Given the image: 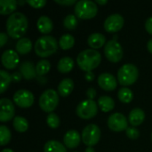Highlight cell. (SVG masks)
Listing matches in <instances>:
<instances>
[{
  "label": "cell",
  "instance_id": "cell-17",
  "mask_svg": "<svg viewBox=\"0 0 152 152\" xmlns=\"http://www.w3.org/2000/svg\"><path fill=\"white\" fill-rule=\"evenodd\" d=\"M64 145L68 149H76L80 143V134L76 130L68 131L63 137Z\"/></svg>",
  "mask_w": 152,
  "mask_h": 152
},
{
  "label": "cell",
  "instance_id": "cell-24",
  "mask_svg": "<svg viewBox=\"0 0 152 152\" xmlns=\"http://www.w3.org/2000/svg\"><path fill=\"white\" fill-rule=\"evenodd\" d=\"M98 107H100V109L103 112H110L114 109L115 102L111 97L103 95L101 96L98 100Z\"/></svg>",
  "mask_w": 152,
  "mask_h": 152
},
{
  "label": "cell",
  "instance_id": "cell-40",
  "mask_svg": "<svg viewBox=\"0 0 152 152\" xmlns=\"http://www.w3.org/2000/svg\"><path fill=\"white\" fill-rule=\"evenodd\" d=\"M7 39H8V36L6 33H4V32L0 33V46L1 47H3L6 44Z\"/></svg>",
  "mask_w": 152,
  "mask_h": 152
},
{
  "label": "cell",
  "instance_id": "cell-29",
  "mask_svg": "<svg viewBox=\"0 0 152 152\" xmlns=\"http://www.w3.org/2000/svg\"><path fill=\"white\" fill-rule=\"evenodd\" d=\"M0 79H1V86H0V94H4L9 87L12 80V75H10L7 71L2 69L0 70Z\"/></svg>",
  "mask_w": 152,
  "mask_h": 152
},
{
  "label": "cell",
  "instance_id": "cell-36",
  "mask_svg": "<svg viewBox=\"0 0 152 152\" xmlns=\"http://www.w3.org/2000/svg\"><path fill=\"white\" fill-rule=\"evenodd\" d=\"M27 4H28L33 8L39 9V8H43L46 4V1L45 0H28Z\"/></svg>",
  "mask_w": 152,
  "mask_h": 152
},
{
  "label": "cell",
  "instance_id": "cell-34",
  "mask_svg": "<svg viewBox=\"0 0 152 152\" xmlns=\"http://www.w3.org/2000/svg\"><path fill=\"white\" fill-rule=\"evenodd\" d=\"M46 123L48 125V126L52 129H56L59 127L60 126V118L57 116V114L55 113H50L47 116L46 118Z\"/></svg>",
  "mask_w": 152,
  "mask_h": 152
},
{
  "label": "cell",
  "instance_id": "cell-27",
  "mask_svg": "<svg viewBox=\"0 0 152 152\" xmlns=\"http://www.w3.org/2000/svg\"><path fill=\"white\" fill-rule=\"evenodd\" d=\"M12 126H13L14 129L17 132H19V133H24L28 128V120L25 118L17 116L13 119Z\"/></svg>",
  "mask_w": 152,
  "mask_h": 152
},
{
  "label": "cell",
  "instance_id": "cell-8",
  "mask_svg": "<svg viewBox=\"0 0 152 152\" xmlns=\"http://www.w3.org/2000/svg\"><path fill=\"white\" fill-rule=\"evenodd\" d=\"M82 141L88 147L96 145L101 139V130L98 126L90 124L86 126L82 132Z\"/></svg>",
  "mask_w": 152,
  "mask_h": 152
},
{
  "label": "cell",
  "instance_id": "cell-37",
  "mask_svg": "<svg viewBox=\"0 0 152 152\" xmlns=\"http://www.w3.org/2000/svg\"><path fill=\"white\" fill-rule=\"evenodd\" d=\"M54 2L58 4L64 5V6H70L77 3L76 0H54Z\"/></svg>",
  "mask_w": 152,
  "mask_h": 152
},
{
  "label": "cell",
  "instance_id": "cell-7",
  "mask_svg": "<svg viewBox=\"0 0 152 152\" xmlns=\"http://www.w3.org/2000/svg\"><path fill=\"white\" fill-rule=\"evenodd\" d=\"M76 113L82 119H91L98 113V105L94 100H85L77 105Z\"/></svg>",
  "mask_w": 152,
  "mask_h": 152
},
{
  "label": "cell",
  "instance_id": "cell-20",
  "mask_svg": "<svg viewBox=\"0 0 152 152\" xmlns=\"http://www.w3.org/2000/svg\"><path fill=\"white\" fill-rule=\"evenodd\" d=\"M145 119V113L142 109L135 108L131 110L128 117V121L133 126H139Z\"/></svg>",
  "mask_w": 152,
  "mask_h": 152
},
{
  "label": "cell",
  "instance_id": "cell-45",
  "mask_svg": "<svg viewBox=\"0 0 152 152\" xmlns=\"http://www.w3.org/2000/svg\"><path fill=\"white\" fill-rule=\"evenodd\" d=\"M85 152H95V151L94 150V148H93V147H88V148L86 150V151Z\"/></svg>",
  "mask_w": 152,
  "mask_h": 152
},
{
  "label": "cell",
  "instance_id": "cell-16",
  "mask_svg": "<svg viewBox=\"0 0 152 152\" xmlns=\"http://www.w3.org/2000/svg\"><path fill=\"white\" fill-rule=\"evenodd\" d=\"M19 69H20V74L22 75L23 78H25L26 80H31V79L37 77V74L36 67H35L34 63L29 61H25L21 62Z\"/></svg>",
  "mask_w": 152,
  "mask_h": 152
},
{
  "label": "cell",
  "instance_id": "cell-1",
  "mask_svg": "<svg viewBox=\"0 0 152 152\" xmlns=\"http://www.w3.org/2000/svg\"><path fill=\"white\" fill-rule=\"evenodd\" d=\"M5 27L8 36L13 39H20L27 32L28 19L22 12H13L8 17Z\"/></svg>",
  "mask_w": 152,
  "mask_h": 152
},
{
  "label": "cell",
  "instance_id": "cell-22",
  "mask_svg": "<svg viewBox=\"0 0 152 152\" xmlns=\"http://www.w3.org/2000/svg\"><path fill=\"white\" fill-rule=\"evenodd\" d=\"M18 2L15 0H1L0 1V14H12L17 8Z\"/></svg>",
  "mask_w": 152,
  "mask_h": 152
},
{
  "label": "cell",
  "instance_id": "cell-47",
  "mask_svg": "<svg viewBox=\"0 0 152 152\" xmlns=\"http://www.w3.org/2000/svg\"><path fill=\"white\" fill-rule=\"evenodd\" d=\"M26 3H27V1H18V4H20V5H23Z\"/></svg>",
  "mask_w": 152,
  "mask_h": 152
},
{
  "label": "cell",
  "instance_id": "cell-38",
  "mask_svg": "<svg viewBox=\"0 0 152 152\" xmlns=\"http://www.w3.org/2000/svg\"><path fill=\"white\" fill-rule=\"evenodd\" d=\"M86 96L89 100H94L96 97V90L93 87H90L86 91Z\"/></svg>",
  "mask_w": 152,
  "mask_h": 152
},
{
  "label": "cell",
  "instance_id": "cell-42",
  "mask_svg": "<svg viewBox=\"0 0 152 152\" xmlns=\"http://www.w3.org/2000/svg\"><path fill=\"white\" fill-rule=\"evenodd\" d=\"M94 77H95V76H94V74L92 71L86 72V74H85V78H86V81H88V82H92V81H94Z\"/></svg>",
  "mask_w": 152,
  "mask_h": 152
},
{
  "label": "cell",
  "instance_id": "cell-6",
  "mask_svg": "<svg viewBox=\"0 0 152 152\" xmlns=\"http://www.w3.org/2000/svg\"><path fill=\"white\" fill-rule=\"evenodd\" d=\"M98 6L96 3L89 0L78 1L75 5V14L82 20H90L96 16Z\"/></svg>",
  "mask_w": 152,
  "mask_h": 152
},
{
  "label": "cell",
  "instance_id": "cell-10",
  "mask_svg": "<svg viewBox=\"0 0 152 152\" xmlns=\"http://www.w3.org/2000/svg\"><path fill=\"white\" fill-rule=\"evenodd\" d=\"M34 95L33 94L25 89L18 90L13 95V102L14 103L22 109L30 108L34 103Z\"/></svg>",
  "mask_w": 152,
  "mask_h": 152
},
{
  "label": "cell",
  "instance_id": "cell-15",
  "mask_svg": "<svg viewBox=\"0 0 152 152\" xmlns=\"http://www.w3.org/2000/svg\"><path fill=\"white\" fill-rule=\"evenodd\" d=\"M98 85L105 91H113L117 88L118 82L110 73H102L98 77Z\"/></svg>",
  "mask_w": 152,
  "mask_h": 152
},
{
  "label": "cell",
  "instance_id": "cell-30",
  "mask_svg": "<svg viewBox=\"0 0 152 152\" xmlns=\"http://www.w3.org/2000/svg\"><path fill=\"white\" fill-rule=\"evenodd\" d=\"M118 97L121 102L129 103L134 99V94H133L132 90L129 89L128 87H122L119 89V91L118 93Z\"/></svg>",
  "mask_w": 152,
  "mask_h": 152
},
{
  "label": "cell",
  "instance_id": "cell-41",
  "mask_svg": "<svg viewBox=\"0 0 152 152\" xmlns=\"http://www.w3.org/2000/svg\"><path fill=\"white\" fill-rule=\"evenodd\" d=\"M22 75L20 74V72H13L12 74V80L13 82H20L22 78Z\"/></svg>",
  "mask_w": 152,
  "mask_h": 152
},
{
  "label": "cell",
  "instance_id": "cell-9",
  "mask_svg": "<svg viewBox=\"0 0 152 152\" xmlns=\"http://www.w3.org/2000/svg\"><path fill=\"white\" fill-rule=\"evenodd\" d=\"M104 54L106 58L114 63L120 61L123 58V49L121 45L116 40H110L104 46Z\"/></svg>",
  "mask_w": 152,
  "mask_h": 152
},
{
  "label": "cell",
  "instance_id": "cell-31",
  "mask_svg": "<svg viewBox=\"0 0 152 152\" xmlns=\"http://www.w3.org/2000/svg\"><path fill=\"white\" fill-rule=\"evenodd\" d=\"M50 68H51V64L49 61L47 60L39 61L36 65V70H37V76L44 77L45 74H47L50 71Z\"/></svg>",
  "mask_w": 152,
  "mask_h": 152
},
{
  "label": "cell",
  "instance_id": "cell-13",
  "mask_svg": "<svg viewBox=\"0 0 152 152\" xmlns=\"http://www.w3.org/2000/svg\"><path fill=\"white\" fill-rule=\"evenodd\" d=\"M124 18L118 14L114 13L110 15L104 21V29L109 33H115L122 29L124 26Z\"/></svg>",
  "mask_w": 152,
  "mask_h": 152
},
{
  "label": "cell",
  "instance_id": "cell-32",
  "mask_svg": "<svg viewBox=\"0 0 152 152\" xmlns=\"http://www.w3.org/2000/svg\"><path fill=\"white\" fill-rule=\"evenodd\" d=\"M12 134L9 128L5 126H0V145L4 146L11 141Z\"/></svg>",
  "mask_w": 152,
  "mask_h": 152
},
{
  "label": "cell",
  "instance_id": "cell-48",
  "mask_svg": "<svg viewBox=\"0 0 152 152\" xmlns=\"http://www.w3.org/2000/svg\"><path fill=\"white\" fill-rule=\"evenodd\" d=\"M113 40H116V41L118 40V36H117V35H116V36H115V37H113Z\"/></svg>",
  "mask_w": 152,
  "mask_h": 152
},
{
  "label": "cell",
  "instance_id": "cell-23",
  "mask_svg": "<svg viewBox=\"0 0 152 152\" xmlns=\"http://www.w3.org/2000/svg\"><path fill=\"white\" fill-rule=\"evenodd\" d=\"M32 49V42L28 37H22L18 40L15 45V50L20 54H27Z\"/></svg>",
  "mask_w": 152,
  "mask_h": 152
},
{
  "label": "cell",
  "instance_id": "cell-12",
  "mask_svg": "<svg viewBox=\"0 0 152 152\" xmlns=\"http://www.w3.org/2000/svg\"><path fill=\"white\" fill-rule=\"evenodd\" d=\"M15 114V109L12 102L7 98L0 100V121L2 123L12 120Z\"/></svg>",
  "mask_w": 152,
  "mask_h": 152
},
{
  "label": "cell",
  "instance_id": "cell-28",
  "mask_svg": "<svg viewBox=\"0 0 152 152\" xmlns=\"http://www.w3.org/2000/svg\"><path fill=\"white\" fill-rule=\"evenodd\" d=\"M75 44V38L70 34H64L59 39V45L62 50H69Z\"/></svg>",
  "mask_w": 152,
  "mask_h": 152
},
{
  "label": "cell",
  "instance_id": "cell-46",
  "mask_svg": "<svg viewBox=\"0 0 152 152\" xmlns=\"http://www.w3.org/2000/svg\"><path fill=\"white\" fill-rule=\"evenodd\" d=\"M1 152H14L12 150H11V149H4L3 151Z\"/></svg>",
  "mask_w": 152,
  "mask_h": 152
},
{
  "label": "cell",
  "instance_id": "cell-44",
  "mask_svg": "<svg viewBox=\"0 0 152 152\" xmlns=\"http://www.w3.org/2000/svg\"><path fill=\"white\" fill-rule=\"evenodd\" d=\"M95 3L100 4V5H104V4H106L108 3V1L107 0H96Z\"/></svg>",
  "mask_w": 152,
  "mask_h": 152
},
{
  "label": "cell",
  "instance_id": "cell-26",
  "mask_svg": "<svg viewBox=\"0 0 152 152\" xmlns=\"http://www.w3.org/2000/svg\"><path fill=\"white\" fill-rule=\"evenodd\" d=\"M44 152H67L64 144L58 141H48L44 147Z\"/></svg>",
  "mask_w": 152,
  "mask_h": 152
},
{
  "label": "cell",
  "instance_id": "cell-21",
  "mask_svg": "<svg viewBox=\"0 0 152 152\" xmlns=\"http://www.w3.org/2000/svg\"><path fill=\"white\" fill-rule=\"evenodd\" d=\"M74 89V82L71 78H64L61 81L58 86V94L62 96L66 97L69 96Z\"/></svg>",
  "mask_w": 152,
  "mask_h": 152
},
{
  "label": "cell",
  "instance_id": "cell-2",
  "mask_svg": "<svg viewBox=\"0 0 152 152\" xmlns=\"http://www.w3.org/2000/svg\"><path fill=\"white\" fill-rule=\"evenodd\" d=\"M102 61L101 53L94 49H86L82 51L77 57L78 67L84 71H92L96 69Z\"/></svg>",
  "mask_w": 152,
  "mask_h": 152
},
{
  "label": "cell",
  "instance_id": "cell-3",
  "mask_svg": "<svg viewBox=\"0 0 152 152\" xmlns=\"http://www.w3.org/2000/svg\"><path fill=\"white\" fill-rule=\"evenodd\" d=\"M59 42L52 36H42L35 43L34 50L37 56L41 58L49 57L58 50Z\"/></svg>",
  "mask_w": 152,
  "mask_h": 152
},
{
  "label": "cell",
  "instance_id": "cell-33",
  "mask_svg": "<svg viewBox=\"0 0 152 152\" xmlns=\"http://www.w3.org/2000/svg\"><path fill=\"white\" fill-rule=\"evenodd\" d=\"M77 18L74 14H69L63 20V26L69 30L75 29L77 26Z\"/></svg>",
  "mask_w": 152,
  "mask_h": 152
},
{
  "label": "cell",
  "instance_id": "cell-11",
  "mask_svg": "<svg viewBox=\"0 0 152 152\" xmlns=\"http://www.w3.org/2000/svg\"><path fill=\"white\" fill-rule=\"evenodd\" d=\"M108 126L111 131L121 132L126 131L128 128L127 118L121 113L111 114L108 118Z\"/></svg>",
  "mask_w": 152,
  "mask_h": 152
},
{
  "label": "cell",
  "instance_id": "cell-43",
  "mask_svg": "<svg viewBox=\"0 0 152 152\" xmlns=\"http://www.w3.org/2000/svg\"><path fill=\"white\" fill-rule=\"evenodd\" d=\"M147 49H148V51H149L151 53H152V38L148 41V44H147Z\"/></svg>",
  "mask_w": 152,
  "mask_h": 152
},
{
  "label": "cell",
  "instance_id": "cell-25",
  "mask_svg": "<svg viewBox=\"0 0 152 152\" xmlns=\"http://www.w3.org/2000/svg\"><path fill=\"white\" fill-rule=\"evenodd\" d=\"M73 67H74V61L70 57L61 58L57 64V69L61 73H69L72 70Z\"/></svg>",
  "mask_w": 152,
  "mask_h": 152
},
{
  "label": "cell",
  "instance_id": "cell-19",
  "mask_svg": "<svg viewBox=\"0 0 152 152\" xmlns=\"http://www.w3.org/2000/svg\"><path fill=\"white\" fill-rule=\"evenodd\" d=\"M37 27L39 32H41L42 34L47 35L53 30V24L52 20L48 16L43 15V16H40L39 19L37 20Z\"/></svg>",
  "mask_w": 152,
  "mask_h": 152
},
{
  "label": "cell",
  "instance_id": "cell-49",
  "mask_svg": "<svg viewBox=\"0 0 152 152\" xmlns=\"http://www.w3.org/2000/svg\"><path fill=\"white\" fill-rule=\"evenodd\" d=\"M151 138H152V134H151Z\"/></svg>",
  "mask_w": 152,
  "mask_h": 152
},
{
  "label": "cell",
  "instance_id": "cell-39",
  "mask_svg": "<svg viewBox=\"0 0 152 152\" xmlns=\"http://www.w3.org/2000/svg\"><path fill=\"white\" fill-rule=\"evenodd\" d=\"M145 28L148 33L152 35V16L147 19V20L145 22Z\"/></svg>",
  "mask_w": 152,
  "mask_h": 152
},
{
  "label": "cell",
  "instance_id": "cell-18",
  "mask_svg": "<svg viewBox=\"0 0 152 152\" xmlns=\"http://www.w3.org/2000/svg\"><path fill=\"white\" fill-rule=\"evenodd\" d=\"M87 44L91 49H99L106 45V37L102 33H93L87 38Z\"/></svg>",
  "mask_w": 152,
  "mask_h": 152
},
{
  "label": "cell",
  "instance_id": "cell-35",
  "mask_svg": "<svg viewBox=\"0 0 152 152\" xmlns=\"http://www.w3.org/2000/svg\"><path fill=\"white\" fill-rule=\"evenodd\" d=\"M126 134L128 138L132 139V140H135L140 136V132L137 128L135 127H128L126 130Z\"/></svg>",
  "mask_w": 152,
  "mask_h": 152
},
{
  "label": "cell",
  "instance_id": "cell-5",
  "mask_svg": "<svg viewBox=\"0 0 152 152\" xmlns=\"http://www.w3.org/2000/svg\"><path fill=\"white\" fill-rule=\"evenodd\" d=\"M38 103L42 110L53 113L59 104V94L53 89H47L41 94Z\"/></svg>",
  "mask_w": 152,
  "mask_h": 152
},
{
  "label": "cell",
  "instance_id": "cell-14",
  "mask_svg": "<svg viewBox=\"0 0 152 152\" xmlns=\"http://www.w3.org/2000/svg\"><path fill=\"white\" fill-rule=\"evenodd\" d=\"M1 61H2L3 66L6 69H13L18 66L20 62V58H19L17 52H15L14 50L9 49L3 53L2 57H1Z\"/></svg>",
  "mask_w": 152,
  "mask_h": 152
},
{
  "label": "cell",
  "instance_id": "cell-4",
  "mask_svg": "<svg viewBox=\"0 0 152 152\" xmlns=\"http://www.w3.org/2000/svg\"><path fill=\"white\" fill-rule=\"evenodd\" d=\"M139 77V70L137 67L132 63L123 65L118 71V79L121 86L126 87L134 84Z\"/></svg>",
  "mask_w": 152,
  "mask_h": 152
}]
</instances>
